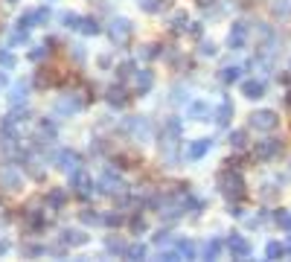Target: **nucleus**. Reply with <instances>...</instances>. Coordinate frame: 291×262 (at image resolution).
<instances>
[{
  "label": "nucleus",
  "instance_id": "1",
  "mask_svg": "<svg viewBox=\"0 0 291 262\" xmlns=\"http://www.w3.org/2000/svg\"><path fill=\"white\" fill-rule=\"evenodd\" d=\"M254 123H257L259 129H274V114H268V111H262L259 117H254Z\"/></svg>",
  "mask_w": 291,
  "mask_h": 262
},
{
  "label": "nucleus",
  "instance_id": "2",
  "mask_svg": "<svg viewBox=\"0 0 291 262\" xmlns=\"http://www.w3.org/2000/svg\"><path fill=\"white\" fill-rule=\"evenodd\" d=\"M280 254H283V248H280V245H271V248H268V257H280Z\"/></svg>",
  "mask_w": 291,
  "mask_h": 262
}]
</instances>
